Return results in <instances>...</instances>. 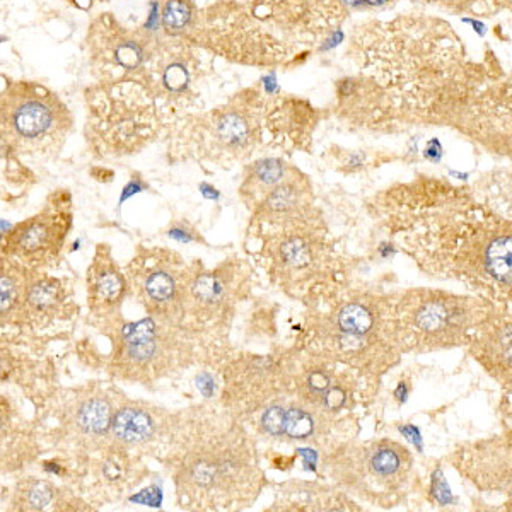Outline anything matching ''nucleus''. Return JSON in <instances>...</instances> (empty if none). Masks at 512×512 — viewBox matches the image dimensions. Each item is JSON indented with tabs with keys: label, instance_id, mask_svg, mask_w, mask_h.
Instances as JSON below:
<instances>
[{
	"label": "nucleus",
	"instance_id": "nucleus-20",
	"mask_svg": "<svg viewBox=\"0 0 512 512\" xmlns=\"http://www.w3.org/2000/svg\"><path fill=\"white\" fill-rule=\"evenodd\" d=\"M69 226L70 217L67 214H41L14 227L6 236L4 250L21 262H43L57 255Z\"/></svg>",
	"mask_w": 512,
	"mask_h": 512
},
{
	"label": "nucleus",
	"instance_id": "nucleus-9",
	"mask_svg": "<svg viewBox=\"0 0 512 512\" xmlns=\"http://www.w3.org/2000/svg\"><path fill=\"white\" fill-rule=\"evenodd\" d=\"M497 303L458 292L412 287L395 292V315L403 354L460 349L472 342L478 325Z\"/></svg>",
	"mask_w": 512,
	"mask_h": 512
},
{
	"label": "nucleus",
	"instance_id": "nucleus-18",
	"mask_svg": "<svg viewBox=\"0 0 512 512\" xmlns=\"http://www.w3.org/2000/svg\"><path fill=\"white\" fill-rule=\"evenodd\" d=\"M316 214H320V210L316 207L313 183L294 166L291 173L251 210L248 231L284 226Z\"/></svg>",
	"mask_w": 512,
	"mask_h": 512
},
{
	"label": "nucleus",
	"instance_id": "nucleus-13",
	"mask_svg": "<svg viewBox=\"0 0 512 512\" xmlns=\"http://www.w3.org/2000/svg\"><path fill=\"white\" fill-rule=\"evenodd\" d=\"M357 422L359 417L321 412L287 391L241 420L255 437L275 443L318 446L323 453L335 444L355 437Z\"/></svg>",
	"mask_w": 512,
	"mask_h": 512
},
{
	"label": "nucleus",
	"instance_id": "nucleus-12",
	"mask_svg": "<svg viewBox=\"0 0 512 512\" xmlns=\"http://www.w3.org/2000/svg\"><path fill=\"white\" fill-rule=\"evenodd\" d=\"M253 274L250 263L238 256L212 268L204 267L202 262L193 263L183 325L205 337L227 342L234 315L250 297Z\"/></svg>",
	"mask_w": 512,
	"mask_h": 512
},
{
	"label": "nucleus",
	"instance_id": "nucleus-27",
	"mask_svg": "<svg viewBox=\"0 0 512 512\" xmlns=\"http://www.w3.org/2000/svg\"><path fill=\"white\" fill-rule=\"evenodd\" d=\"M402 0H352L357 7H390ZM412 4L443 7L458 14H473V16H495L497 12L511 6V0H407Z\"/></svg>",
	"mask_w": 512,
	"mask_h": 512
},
{
	"label": "nucleus",
	"instance_id": "nucleus-24",
	"mask_svg": "<svg viewBox=\"0 0 512 512\" xmlns=\"http://www.w3.org/2000/svg\"><path fill=\"white\" fill-rule=\"evenodd\" d=\"M69 291L64 282L53 277L30 280L24 296L23 315L35 326L65 320L70 313Z\"/></svg>",
	"mask_w": 512,
	"mask_h": 512
},
{
	"label": "nucleus",
	"instance_id": "nucleus-5",
	"mask_svg": "<svg viewBox=\"0 0 512 512\" xmlns=\"http://www.w3.org/2000/svg\"><path fill=\"white\" fill-rule=\"evenodd\" d=\"M294 345L381 379L402 361L395 292L352 287L350 282L304 303Z\"/></svg>",
	"mask_w": 512,
	"mask_h": 512
},
{
	"label": "nucleus",
	"instance_id": "nucleus-15",
	"mask_svg": "<svg viewBox=\"0 0 512 512\" xmlns=\"http://www.w3.org/2000/svg\"><path fill=\"white\" fill-rule=\"evenodd\" d=\"M284 391L282 349L272 354H239L222 364L219 405L239 422Z\"/></svg>",
	"mask_w": 512,
	"mask_h": 512
},
{
	"label": "nucleus",
	"instance_id": "nucleus-19",
	"mask_svg": "<svg viewBox=\"0 0 512 512\" xmlns=\"http://www.w3.org/2000/svg\"><path fill=\"white\" fill-rule=\"evenodd\" d=\"M511 304H497L466 345L473 361L502 386H511Z\"/></svg>",
	"mask_w": 512,
	"mask_h": 512
},
{
	"label": "nucleus",
	"instance_id": "nucleus-1",
	"mask_svg": "<svg viewBox=\"0 0 512 512\" xmlns=\"http://www.w3.org/2000/svg\"><path fill=\"white\" fill-rule=\"evenodd\" d=\"M355 77L338 82L340 120L371 132L453 127L497 154L511 151V84L494 60L478 64L446 21L400 16L352 31Z\"/></svg>",
	"mask_w": 512,
	"mask_h": 512
},
{
	"label": "nucleus",
	"instance_id": "nucleus-3",
	"mask_svg": "<svg viewBox=\"0 0 512 512\" xmlns=\"http://www.w3.org/2000/svg\"><path fill=\"white\" fill-rule=\"evenodd\" d=\"M166 463L187 511H245L267 487L255 436L221 405L181 415Z\"/></svg>",
	"mask_w": 512,
	"mask_h": 512
},
{
	"label": "nucleus",
	"instance_id": "nucleus-11",
	"mask_svg": "<svg viewBox=\"0 0 512 512\" xmlns=\"http://www.w3.org/2000/svg\"><path fill=\"white\" fill-rule=\"evenodd\" d=\"M70 123L64 103L33 82L12 84L0 96V142L12 151H57L64 144Z\"/></svg>",
	"mask_w": 512,
	"mask_h": 512
},
{
	"label": "nucleus",
	"instance_id": "nucleus-10",
	"mask_svg": "<svg viewBox=\"0 0 512 512\" xmlns=\"http://www.w3.org/2000/svg\"><path fill=\"white\" fill-rule=\"evenodd\" d=\"M286 391L321 412L357 417L378 391V379L292 344L282 349Z\"/></svg>",
	"mask_w": 512,
	"mask_h": 512
},
{
	"label": "nucleus",
	"instance_id": "nucleus-26",
	"mask_svg": "<svg viewBox=\"0 0 512 512\" xmlns=\"http://www.w3.org/2000/svg\"><path fill=\"white\" fill-rule=\"evenodd\" d=\"M28 275L11 262H0V326L24 313Z\"/></svg>",
	"mask_w": 512,
	"mask_h": 512
},
{
	"label": "nucleus",
	"instance_id": "nucleus-30",
	"mask_svg": "<svg viewBox=\"0 0 512 512\" xmlns=\"http://www.w3.org/2000/svg\"><path fill=\"white\" fill-rule=\"evenodd\" d=\"M335 163L340 164L338 169L342 173H357V171H361V169L366 168L367 164H369V156H367L366 152L344 151L342 149Z\"/></svg>",
	"mask_w": 512,
	"mask_h": 512
},
{
	"label": "nucleus",
	"instance_id": "nucleus-2",
	"mask_svg": "<svg viewBox=\"0 0 512 512\" xmlns=\"http://www.w3.org/2000/svg\"><path fill=\"white\" fill-rule=\"evenodd\" d=\"M371 210L422 272L460 282L492 303L511 304V216L470 188L419 176L378 193Z\"/></svg>",
	"mask_w": 512,
	"mask_h": 512
},
{
	"label": "nucleus",
	"instance_id": "nucleus-4",
	"mask_svg": "<svg viewBox=\"0 0 512 512\" xmlns=\"http://www.w3.org/2000/svg\"><path fill=\"white\" fill-rule=\"evenodd\" d=\"M318 122L320 111L308 101L250 88L214 110L188 118L183 134L198 163L229 168L265 149H308Z\"/></svg>",
	"mask_w": 512,
	"mask_h": 512
},
{
	"label": "nucleus",
	"instance_id": "nucleus-23",
	"mask_svg": "<svg viewBox=\"0 0 512 512\" xmlns=\"http://www.w3.org/2000/svg\"><path fill=\"white\" fill-rule=\"evenodd\" d=\"M127 275L123 274L111 251L99 246L88 274V303L91 313L101 318L118 315L123 299L127 296Z\"/></svg>",
	"mask_w": 512,
	"mask_h": 512
},
{
	"label": "nucleus",
	"instance_id": "nucleus-32",
	"mask_svg": "<svg viewBox=\"0 0 512 512\" xmlns=\"http://www.w3.org/2000/svg\"><path fill=\"white\" fill-rule=\"evenodd\" d=\"M12 408L6 398L0 396V439L6 437L7 431L11 429Z\"/></svg>",
	"mask_w": 512,
	"mask_h": 512
},
{
	"label": "nucleus",
	"instance_id": "nucleus-21",
	"mask_svg": "<svg viewBox=\"0 0 512 512\" xmlns=\"http://www.w3.org/2000/svg\"><path fill=\"white\" fill-rule=\"evenodd\" d=\"M267 511H362L359 502L332 483L289 480L279 483Z\"/></svg>",
	"mask_w": 512,
	"mask_h": 512
},
{
	"label": "nucleus",
	"instance_id": "nucleus-8",
	"mask_svg": "<svg viewBox=\"0 0 512 512\" xmlns=\"http://www.w3.org/2000/svg\"><path fill=\"white\" fill-rule=\"evenodd\" d=\"M321 473L357 502L379 509L402 506L414 489L412 451L393 439H345L325 451Z\"/></svg>",
	"mask_w": 512,
	"mask_h": 512
},
{
	"label": "nucleus",
	"instance_id": "nucleus-17",
	"mask_svg": "<svg viewBox=\"0 0 512 512\" xmlns=\"http://www.w3.org/2000/svg\"><path fill=\"white\" fill-rule=\"evenodd\" d=\"M511 431L501 436L468 441L454 448L449 463L466 482L483 494L511 492Z\"/></svg>",
	"mask_w": 512,
	"mask_h": 512
},
{
	"label": "nucleus",
	"instance_id": "nucleus-25",
	"mask_svg": "<svg viewBox=\"0 0 512 512\" xmlns=\"http://www.w3.org/2000/svg\"><path fill=\"white\" fill-rule=\"evenodd\" d=\"M294 164L279 156L258 158L246 164L243 181L239 187V197L246 209L253 210L262 202L268 192H272L280 181L291 173Z\"/></svg>",
	"mask_w": 512,
	"mask_h": 512
},
{
	"label": "nucleus",
	"instance_id": "nucleus-28",
	"mask_svg": "<svg viewBox=\"0 0 512 512\" xmlns=\"http://www.w3.org/2000/svg\"><path fill=\"white\" fill-rule=\"evenodd\" d=\"M57 499V489L52 483L38 478H28L16 485L12 492V507L16 511H47Z\"/></svg>",
	"mask_w": 512,
	"mask_h": 512
},
{
	"label": "nucleus",
	"instance_id": "nucleus-16",
	"mask_svg": "<svg viewBox=\"0 0 512 512\" xmlns=\"http://www.w3.org/2000/svg\"><path fill=\"white\" fill-rule=\"evenodd\" d=\"M181 415L144 402H127L113 414L110 427L111 446L130 453L169 451L180 429Z\"/></svg>",
	"mask_w": 512,
	"mask_h": 512
},
{
	"label": "nucleus",
	"instance_id": "nucleus-6",
	"mask_svg": "<svg viewBox=\"0 0 512 512\" xmlns=\"http://www.w3.org/2000/svg\"><path fill=\"white\" fill-rule=\"evenodd\" d=\"M256 260L270 284L296 301L349 282L347 260L320 214L284 226L248 231Z\"/></svg>",
	"mask_w": 512,
	"mask_h": 512
},
{
	"label": "nucleus",
	"instance_id": "nucleus-22",
	"mask_svg": "<svg viewBox=\"0 0 512 512\" xmlns=\"http://www.w3.org/2000/svg\"><path fill=\"white\" fill-rule=\"evenodd\" d=\"M115 407L103 391H84L67 408L65 427L76 443L99 446L110 437L111 420Z\"/></svg>",
	"mask_w": 512,
	"mask_h": 512
},
{
	"label": "nucleus",
	"instance_id": "nucleus-31",
	"mask_svg": "<svg viewBox=\"0 0 512 512\" xmlns=\"http://www.w3.org/2000/svg\"><path fill=\"white\" fill-rule=\"evenodd\" d=\"M166 234L178 243H205V239L200 236L197 229L192 224H188L187 221L173 222Z\"/></svg>",
	"mask_w": 512,
	"mask_h": 512
},
{
	"label": "nucleus",
	"instance_id": "nucleus-7",
	"mask_svg": "<svg viewBox=\"0 0 512 512\" xmlns=\"http://www.w3.org/2000/svg\"><path fill=\"white\" fill-rule=\"evenodd\" d=\"M111 369L134 383H158L188 367L224 359L226 342L205 337L181 323L147 316L140 321L118 318L113 325Z\"/></svg>",
	"mask_w": 512,
	"mask_h": 512
},
{
	"label": "nucleus",
	"instance_id": "nucleus-14",
	"mask_svg": "<svg viewBox=\"0 0 512 512\" xmlns=\"http://www.w3.org/2000/svg\"><path fill=\"white\" fill-rule=\"evenodd\" d=\"M193 263L168 248H142L127 267L128 287L149 316L183 325Z\"/></svg>",
	"mask_w": 512,
	"mask_h": 512
},
{
	"label": "nucleus",
	"instance_id": "nucleus-29",
	"mask_svg": "<svg viewBox=\"0 0 512 512\" xmlns=\"http://www.w3.org/2000/svg\"><path fill=\"white\" fill-rule=\"evenodd\" d=\"M161 19L169 35L187 38L197 19V9L190 0H166Z\"/></svg>",
	"mask_w": 512,
	"mask_h": 512
}]
</instances>
